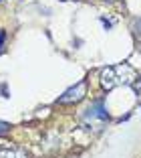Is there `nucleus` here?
Segmentation results:
<instances>
[{"mask_svg":"<svg viewBox=\"0 0 141 158\" xmlns=\"http://www.w3.org/2000/svg\"><path fill=\"white\" fill-rule=\"evenodd\" d=\"M135 79V71L133 67H129L127 63L123 65H115V67H107L101 71V83L105 89H113L115 85H129Z\"/></svg>","mask_w":141,"mask_h":158,"instance_id":"obj_1","label":"nucleus"},{"mask_svg":"<svg viewBox=\"0 0 141 158\" xmlns=\"http://www.w3.org/2000/svg\"><path fill=\"white\" fill-rule=\"evenodd\" d=\"M85 91H87V81L81 79L77 85H73L71 89H67V91L61 95L59 103H77V102H81V99L85 98Z\"/></svg>","mask_w":141,"mask_h":158,"instance_id":"obj_2","label":"nucleus"},{"mask_svg":"<svg viewBox=\"0 0 141 158\" xmlns=\"http://www.w3.org/2000/svg\"><path fill=\"white\" fill-rule=\"evenodd\" d=\"M89 112V118H99V120H107V112H105L103 103H97L93 110H87Z\"/></svg>","mask_w":141,"mask_h":158,"instance_id":"obj_3","label":"nucleus"},{"mask_svg":"<svg viewBox=\"0 0 141 158\" xmlns=\"http://www.w3.org/2000/svg\"><path fill=\"white\" fill-rule=\"evenodd\" d=\"M0 158H28V156L24 152H20V150L4 148V150H0Z\"/></svg>","mask_w":141,"mask_h":158,"instance_id":"obj_4","label":"nucleus"},{"mask_svg":"<svg viewBox=\"0 0 141 158\" xmlns=\"http://www.w3.org/2000/svg\"><path fill=\"white\" fill-rule=\"evenodd\" d=\"M8 128H10V126L6 124V122H0V134H4V132H8Z\"/></svg>","mask_w":141,"mask_h":158,"instance_id":"obj_5","label":"nucleus"},{"mask_svg":"<svg viewBox=\"0 0 141 158\" xmlns=\"http://www.w3.org/2000/svg\"><path fill=\"white\" fill-rule=\"evenodd\" d=\"M4 33H2V31H0V49H2V45H4Z\"/></svg>","mask_w":141,"mask_h":158,"instance_id":"obj_6","label":"nucleus"},{"mask_svg":"<svg viewBox=\"0 0 141 158\" xmlns=\"http://www.w3.org/2000/svg\"><path fill=\"white\" fill-rule=\"evenodd\" d=\"M139 28H141V20H139Z\"/></svg>","mask_w":141,"mask_h":158,"instance_id":"obj_7","label":"nucleus"}]
</instances>
